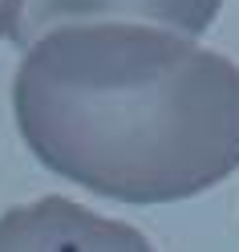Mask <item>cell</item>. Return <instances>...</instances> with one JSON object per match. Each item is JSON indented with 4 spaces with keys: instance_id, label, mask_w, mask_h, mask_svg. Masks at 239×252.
Returning <instances> with one entry per match:
<instances>
[{
    "instance_id": "cell-1",
    "label": "cell",
    "mask_w": 239,
    "mask_h": 252,
    "mask_svg": "<svg viewBox=\"0 0 239 252\" xmlns=\"http://www.w3.org/2000/svg\"><path fill=\"white\" fill-rule=\"evenodd\" d=\"M12 118L53 175L118 203H179L239 167V65L166 25H57L25 45Z\"/></svg>"
},
{
    "instance_id": "cell-2",
    "label": "cell",
    "mask_w": 239,
    "mask_h": 252,
    "mask_svg": "<svg viewBox=\"0 0 239 252\" xmlns=\"http://www.w3.org/2000/svg\"><path fill=\"white\" fill-rule=\"evenodd\" d=\"M0 252H154V244L126 220L41 195L0 212Z\"/></svg>"
},
{
    "instance_id": "cell-3",
    "label": "cell",
    "mask_w": 239,
    "mask_h": 252,
    "mask_svg": "<svg viewBox=\"0 0 239 252\" xmlns=\"http://www.w3.org/2000/svg\"><path fill=\"white\" fill-rule=\"evenodd\" d=\"M223 0H0V25L12 45H33L41 33L77 21H146L199 37L215 25Z\"/></svg>"
},
{
    "instance_id": "cell-4",
    "label": "cell",
    "mask_w": 239,
    "mask_h": 252,
    "mask_svg": "<svg viewBox=\"0 0 239 252\" xmlns=\"http://www.w3.org/2000/svg\"><path fill=\"white\" fill-rule=\"evenodd\" d=\"M0 37H4V25H0Z\"/></svg>"
}]
</instances>
